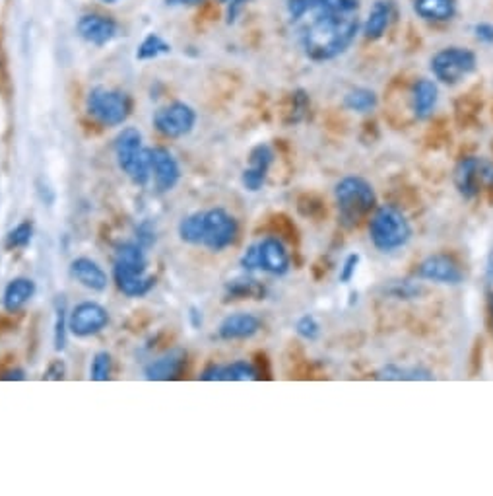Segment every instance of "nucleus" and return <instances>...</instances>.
Segmentation results:
<instances>
[{
    "label": "nucleus",
    "mask_w": 493,
    "mask_h": 496,
    "mask_svg": "<svg viewBox=\"0 0 493 496\" xmlns=\"http://www.w3.org/2000/svg\"><path fill=\"white\" fill-rule=\"evenodd\" d=\"M187 362V353L183 349H173L164 356L150 362L144 368L146 380L150 382H169L181 376Z\"/></svg>",
    "instance_id": "obj_18"
},
{
    "label": "nucleus",
    "mask_w": 493,
    "mask_h": 496,
    "mask_svg": "<svg viewBox=\"0 0 493 496\" xmlns=\"http://www.w3.org/2000/svg\"><path fill=\"white\" fill-rule=\"evenodd\" d=\"M288 3V12L291 19H301L305 18L309 12H313L319 0H286Z\"/></svg>",
    "instance_id": "obj_36"
},
{
    "label": "nucleus",
    "mask_w": 493,
    "mask_h": 496,
    "mask_svg": "<svg viewBox=\"0 0 493 496\" xmlns=\"http://www.w3.org/2000/svg\"><path fill=\"white\" fill-rule=\"evenodd\" d=\"M70 275L80 284L86 286L88 291L94 292H104L109 284L107 273L94 260H89V257H78V260L70 263Z\"/></svg>",
    "instance_id": "obj_20"
},
{
    "label": "nucleus",
    "mask_w": 493,
    "mask_h": 496,
    "mask_svg": "<svg viewBox=\"0 0 493 496\" xmlns=\"http://www.w3.org/2000/svg\"><path fill=\"white\" fill-rule=\"evenodd\" d=\"M179 237L185 244L200 245V237H203V213H193L181 221Z\"/></svg>",
    "instance_id": "obj_29"
},
{
    "label": "nucleus",
    "mask_w": 493,
    "mask_h": 496,
    "mask_svg": "<svg viewBox=\"0 0 493 496\" xmlns=\"http://www.w3.org/2000/svg\"><path fill=\"white\" fill-rule=\"evenodd\" d=\"M3 380H8V382H12V380L22 382V380H26V372H24V370H19V368L10 370V372H6V374L3 376Z\"/></svg>",
    "instance_id": "obj_43"
},
{
    "label": "nucleus",
    "mask_w": 493,
    "mask_h": 496,
    "mask_svg": "<svg viewBox=\"0 0 493 496\" xmlns=\"http://www.w3.org/2000/svg\"><path fill=\"white\" fill-rule=\"evenodd\" d=\"M452 182H455L458 195L472 201L486 187H493V162L480 156L462 158L452 174Z\"/></svg>",
    "instance_id": "obj_9"
},
{
    "label": "nucleus",
    "mask_w": 493,
    "mask_h": 496,
    "mask_svg": "<svg viewBox=\"0 0 493 496\" xmlns=\"http://www.w3.org/2000/svg\"><path fill=\"white\" fill-rule=\"evenodd\" d=\"M200 378L204 382H247V380H257L258 370L253 362L235 360L224 366L221 364L208 366Z\"/></svg>",
    "instance_id": "obj_19"
},
{
    "label": "nucleus",
    "mask_w": 493,
    "mask_h": 496,
    "mask_svg": "<svg viewBox=\"0 0 493 496\" xmlns=\"http://www.w3.org/2000/svg\"><path fill=\"white\" fill-rule=\"evenodd\" d=\"M218 3L227 6V22H234L249 0H218Z\"/></svg>",
    "instance_id": "obj_40"
},
{
    "label": "nucleus",
    "mask_w": 493,
    "mask_h": 496,
    "mask_svg": "<svg viewBox=\"0 0 493 496\" xmlns=\"http://www.w3.org/2000/svg\"><path fill=\"white\" fill-rule=\"evenodd\" d=\"M274 164V151L268 144H257L249 154V166L241 175V183L247 191L257 193L265 187L270 166Z\"/></svg>",
    "instance_id": "obj_15"
},
{
    "label": "nucleus",
    "mask_w": 493,
    "mask_h": 496,
    "mask_svg": "<svg viewBox=\"0 0 493 496\" xmlns=\"http://www.w3.org/2000/svg\"><path fill=\"white\" fill-rule=\"evenodd\" d=\"M361 32L358 14H320L315 12L301 34V47L313 63H327L346 53Z\"/></svg>",
    "instance_id": "obj_1"
},
{
    "label": "nucleus",
    "mask_w": 493,
    "mask_h": 496,
    "mask_svg": "<svg viewBox=\"0 0 493 496\" xmlns=\"http://www.w3.org/2000/svg\"><path fill=\"white\" fill-rule=\"evenodd\" d=\"M476 53L465 47H445L431 57V74L437 82L445 86H457L466 76L476 71Z\"/></svg>",
    "instance_id": "obj_7"
},
{
    "label": "nucleus",
    "mask_w": 493,
    "mask_h": 496,
    "mask_svg": "<svg viewBox=\"0 0 493 496\" xmlns=\"http://www.w3.org/2000/svg\"><path fill=\"white\" fill-rule=\"evenodd\" d=\"M377 380H389V382H428L434 380V372L421 366H398V364H387L375 374Z\"/></svg>",
    "instance_id": "obj_25"
},
{
    "label": "nucleus",
    "mask_w": 493,
    "mask_h": 496,
    "mask_svg": "<svg viewBox=\"0 0 493 496\" xmlns=\"http://www.w3.org/2000/svg\"><path fill=\"white\" fill-rule=\"evenodd\" d=\"M227 296L235 298V300H245V298H255V300H260L265 296V286L253 281V279H235L231 281L227 286Z\"/></svg>",
    "instance_id": "obj_28"
},
{
    "label": "nucleus",
    "mask_w": 493,
    "mask_h": 496,
    "mask_svg": "<svg viewBox=\"0 0 493 496\" xmlns=\"http://www.w3.org/2000/svg\"><path fill=\"white\" fill-rule=\"evenodd\" d=\"M418 292H420L418 286L408 283V281H404V283H392L390 289H389V294L398 298V300H408V298H414Z\"/></svg>",
    "instance_id": "obj_37"
},
{
    "label": "nucleus",
    "mask_w": 493,
    "mask_h": 496,
    "mask_svg": "<svg viewBox=\"0 0 493 496\" xmlns=\"http://www.w3.org/2000/svg\"><path fill=\"white\" fill-rule=\"evenodd\" d=\"M55 349L65 351L66 346V329H68V320H66V304L63 298H58L55 304Z\"/></svg>",
    "instance_id": "obj_32"
},
{
    "label": "nucleus",
    "mask_w": 493,
    "mask_h": 496,
    "mask_svg": "<svg viewBox=\"0 0 493 496\" xmlns=\"http://www.w3.org/2000/svg\"><path fill=\"white\" fill-rule=\"evenodd\" d=\"M335 201L338 206L340 224L344 228H356L375 211L377 195L374 185L366 177L348 175L336 183Z\"/></svg>",
    "instance_id": "obj_3"
},
{
    "label": "nucleus",
    "mask_w": 493,
    "mask_h": 496,
    "mask_svg": "<svg viewBox=\"0 0 493 496\" xmlns=\"http://www.w3.org/2000/svg\"><path fill=\"white\" fill-rule=\"evenodd\" d=\"M102 3H105V4H115L117 0H102Z\"/></svg>",
    "instance_id": "obj_45"
},
{
    "label": "nucleus",
    "mask_w": 493,
    "mask_h": 496,
    "mask_svg": "<svg viewBox=\"0 0 493 496\" xmlns=\"http://www.w3.org/2000/svg\"><path fill=\"white\" fill-rule=\"evenodd\" d=\"M144 247L135 242L120 244L115 252L113 276L119 291L128 298H143L156 286L152 275H146Z\"/></svg>",
    "instance_id": "obj_2"
},
{
    "label": "nucleus",
    "mask_w": 493,
    "mask_h": 496,
    "mask_svg": "<svg viewBox=\"0 0 493 496\" xmlns=\"http://www.w3.org/2000/svg\"><path fill=\"white\" fill-rule=\"evenodd\" d=\"M392 18V4L389 0H377V3L369 8L364 22H361V34L369 42H377L385 35L387 27Z\"/></svg>",
    "instance_id": "obj_22"
},
{
    "label": "nucleus",
    "mask_w": 493,
    "mask_h": 496,
    "mask_svg": "<svg viewBox=\"0 0 493 496\" xmlns=\"http://www.w3.org/2000/svg\"><path fill=\"white\" fill-rule=\"evenodd\" d=\"M66 376V366L63 360H53L51 364H49V368L45 370L43 374V378L45 380H63Z\"/></svg>",
    "instance_id": "obj_39"
},
{
    "label": "nucleus",
    "mask_w": 493,
    "mask_h": 496,
    "mask_svg": "<svg viewBox=\"0 0 493 496\" xmlns=\"http://www.w3.org/2000/svg\"><path fill=\"white\" fill-rule=\"evenodd\" d=\"M76 32L86 43L104 47L119 35V24L102 14H86L78 19Z\"/></svg>",
    "instance_id": "obj_16"
},
{
    "label": "nucleus",
    "mask_w": 493,
    "mask_h": 496,
    "mask_svg": "<svg viewBox=\"0 0 493 496\" xmlns=\"http://www.w3.org/2000/svg\"><path fill=\"white\" fill-rule=\"evenodd\" d=\"M260 329H263V322L258 320L255 314L239 312L227 315L224 322L218 327L220 339L224 341H241V339H250L255 337Z\"/></svg>",
    "instance_id": "obj_17"
},
{
    "label": "nucleus",
    "mask_w": 493,
    "mask_h": 496,
    "mask_svg": "<svg viewBox=\"0 0 493 496\" xmlns=\"http://www.w3.org/2000/svg\"><path fill=\"white\" fill-rule=\"evenodd\" d=\"M416 276L421 281L437 284H460L465 281V273H462L460 265L452 260L451 255L445 253L426 257V260L418 265Z\"/></svg>",
    "instance_id": "obj_13"
},
{
    "label": "nucleus",
    "mask_w": 493,
    "mask_h": 496,
    "mask_svg": "<svg viewBox=\"0 0 493 496\" xmlns=\"http://www.w3.org/2000/svg\"><path fill=\"white\" fill-rule=\"evenodd\" d=\"M243 271L255 273L265 271L273 276H284L289 273V253L284 244L274 236L265 237L263 242L247 247V252L239 260Z\"/></svg>",
    "instance_id": "obj_6"
},
{
    "label": "nucleus",
    "mask_w": 493,
    "mask_h": 496,
    "mask_svg": "<svg viewBox=\"0 0 493 496\" xmlns=\"http://www.w3.org/2000/svg\"><path fill=\"white\" fill-rule=\"evenodd\" d=\"M32 237H34V224L29 222V221H24V222H19L14 230H10L8 236H6V250H24V247L29 245V242H32Z\"/></svg>",
    "instance_id": "obj_30"
},
{
    "label": "nucleus",
    "mask_w": 493,
    "mask_h": 496,
    "mask_svg": "<svg viewBox=\"0 0 493 496\" xmlns=\"http://www.w3.org/2000/svg\"><path fill=\"white\" fill-rule=\"evenodd\" d=\"M439 102V88L437 82L429 81V78H420V81L412 88V109L418 119H428L434 115Z\"/></svg>",
    "instance_id": "obj_21"
},
{
    "label": "nucleus",
    "mask_w": 493,
    "mask_h": 496,
    "mask_svg": "<svg viewBox=\"0 0 493 496\" xmlns=\"http://www.w3.org/2000/svg\"><path fill=\"white\" fill-rule=\"evenodd\" d=\"M167 53H171V45L166 42V39L158 34H150L143 39V43L138 45L136 58L138 61H152V58H158Z\"/></svg>",
    "instance_id": "obj_27"
},
{
    "label": "nucleus",
    "mask_w": 493,
    "mask_h": 496,
    "mask_svg": "<svg viewBox=\"0 0 493 496\" xmlns=\"http://www.w3.org/2000/svg\"><path fill=\"white\" fill-rule=\"evenodd\" d=\"M359 0H319L313 12L320 14H358Z\"/></svg>",
    "instance_id": "obj_31"
},
{
    "label": "nucleus",
    "mask_w": 493,
    "mask_h": 496,
    "mask_svg": "<svg viewBox=\"0 0 493 496\" xmlns=\"http://www.w3.org/2000/svg\"><path fill=\"white\" fill-rule=\"evenodd\" d=\"M488 312H489V327L493 333V292H489V298H488Z\"/></svg>",
    "instance_id": "obj_44"
},
{
    "label": "nucleus",
    "mask_w": 493,
    "mask_h": 496,
    "mask_svg": "<svg viewBox=\"0 0 493 496\" xmlns=\"http://www.w3.org/2000/svg\"><path fill=\"white\" fill-rule=\"evenodd\" d=\"M414 12L426 22H449L457 14V0H414Z\"/></svg>",
    "instance_id": "obj_24"
},
{
    "label": "nucleus",
    "mask_w": 493,
    "mask_h": 496,
    "mask_svg": "<svg viewBox=\"0 0 493 496\" xmlns=\"http://www.w3.org/2000/svg\"><path fill=\"white\" fill-rule=\"evenodd\" d=\"M166 6H198L203 4L204 0H164Z\"/></svg>",
    "instance_id": "obj_42"
},
{
    "label": "nucleus",
    "mask_w": 493,
    "mask_h": 496,
    "mask_svg": "<svg viewBox=\"0 0 493 496\" xmlns=\"http://www.w3.org/2000/svg\"><path fill=\"white\" fill-rule=\"evenodd\" d=\"M86 107H88V113L104 127L123 125L130 115L128 96L104 86H97L94 90H89Z\"/></svg>",
    "instance_id": "obj_8"
},
{
    "label": "nucleus",
    "mask_w": 493,
    "mask_h": 496,
    "mask_svg": "<svg viewBox=\"0 0 493 496\" xmlns=\"http://www.w3.org/2000/svg\"><path fill=\"white\" fill-rule=\"evenodd\" d=\"M196 125V112L185 102H173L154 115V127L167 138H181L193 131Z\"/></svg>",
    "instance_id": "obj_11"
},
{
    "label": "nucleus",
    "mask_w": 493,
    "mask_h": 496,
    "mask_svg": "<svg viewBox=\"0 0 493 496\" xmlns=\"http://www.w3.org/2000/svg\"><path fill=\"white\" fill-rule=\"evenodd\" d=\"M239 234V224L234 214H229L226 208H210L203 211V237L200 245H204L210 252H224L229 245H234Z\"/></svg>",
    "instance_id": "obj_10"
},
{
    "label": "nucleus",
    "mask_w": 493,
    "mask_h": 496,
    "mask_svg": "<svg viewBox=\"0 0 493 496\" xmlns=\"http://www.w3.org/2000/svg\"><path fill=\"white\" fill-rule=\"evenodd\" d=\"M89 378L96 382H107L111 378V356L102 351L94 356L92 366H89Z\"/></svg>",
    "instance_id": "obj_33"
},
{
    "label": "nucleus",
    "mask_w": 493,
    "mask_h": 496,
    "mask_svg": "<svg viewBox=\"0 0 493 496\" xmlns=\"http://www.w3.org/2000/svg\"><path fill=\"white\" fill-rule=\"evenodd\" d=\"M296 331H297V335L301 337V339L315 341V339H319V335H320V323L317 322L315 315H309L307 314V315L299 317V320H297Z\"/></svg>",
    "instance_id": "obj_34"
},
{
    "label": "nucleus",
    "mask_w": 493,
    "mask_h": 496,
    "mask_svg": "<svg viewBox=\"0 0 493 496\" xmlns=\"http://www.w3.org/2000/svg\"><path fill=\"white\" fill-rule=\"evenodd\" d=\"M359 261H361V257L359 253H350L344 263H342L340 267V275H338V281L342 284H350L351 281H354V276L358 273V267H359Z\"/></svg>",
    "instance_id": "obj_35"
},
{
    "label": "nucleus",
    "mask_w": 493,
    "mask_h": 496,
    "mask_svg": "<svg viewBox=\"0 0 493 496\" xmlns=\"http://www.w3.org/2000/svg\"><path fill=\"white\" fill-rule=\"evenodd\" d=\"M109 323V314L102 304L97 302H82L78 304L68 317V329L74 337L86 339L102 333Z\"/></svg>",
    "instance_id": "obj_12"
},
{
    "label": "nucleus",
    "mask_w": 493,
    "mask_h": 496,
    "mask_svg": "<svg viewBox=\"0 0 493 496\" xmlns=\"http://www.w3.org/2000/svg\"><path fill=\"white\" fill-rule=\"evenodd\" d=\"M34 294H35V283L32 279H26V276L14 279L4 291V298H3L4 310L10 314L19 312L29 300H32Z\"/></svg>",
    "instance_id": "obj_23"
},
{
    "label": "nucleus",
    "mask_w": 493,
    "mask_h": 496,
    "mask_svg": "<svg viewBox=\"0 0 493 496\" xmlns=\"http://www.w3.org/2000/svg\"><path fill=\"white\" fill-rule=\"evenodd\" d=\"M117 164L135 185L144 187L152 175L150 170V152L143 144V135L138 128L127 127L115 138Z\"/></svg>",
    "instance_id": "obj_5"
},
{
    "label": "nucleus",
    "mask_w": 493,
    "mask_h": 496,
    "mask_svg": "<svg viewBox=\"0 0 493 496\" xmlns=\"http://www.w3.org/2000/svg\"><path fill=\"white\" fill-rule=\"evenodd\" d=\"M474 34L481 43H493V24L481 22L474 26Z\"/></svg>",
    "instance_id": "obj_41"
},
{
    "label": "nucleus",
    "mask_w": 493,
    "mask_h": 496,
    "mask_svg": "<svg viewBox=\"0 0 493 496\" xmlns=\"http://www.w3.org/2000/svg\"><path fill=\"white\" fill-rule=\"evenodd\" d=\"M379 104V97L369 88H354L344 96V107L356 113H371Z\"/></svg>",
    "instance_id": "obj_26"
},
{
    "label": "nucleus",
    "mask_w": 493,
    "mask_h": 496,
    "mask_svg": "<svg viewBox=\"0 0 493 496\" xmlns=\"http://www.w3.org/2000/svg\"><path fill=\"white\" fill-rule=\"evenodd\" d=\"M148 152H150V170L154 174L158 191L167 193L171 190H175L181 180V167L179 162L175 160V156L164 146L148 148Z\"/></svg>",
    "instance_id": "obj_14"
},
{
    "label": "nucleus",
    "mask_w": 493,
    "mask_h": 496,
    "mask_svg": "<svg viewBox=\"0 0 493 496\" xmlns=\"http://www.w3.org/2000/svg\"><path fill=\"white\" fill-rule=\"evenodd\" d=\"M369 240L381 253L402 250L412 240L408 218L397 206H379L369 221Z\"/></svg>",
    "instance_id": "obj_4"
},
{
    "label": "nucleus",
    "mask_w": 493,
    "mask_h": 496,
    "mask_svg": "<svg viewBox=\"0 0 493 496\" xmlns=\"http://www.w3.org/2000/svg\"><path fill=\"white\" fill-rule=\"evenodd\" d=\"M136 237H138V244L144 247H150L154 242H156V230H154V226L152 222H143L138 228H136Z\"/></svg>",
    "instance_id": "obj_38"
}]
</instances>
